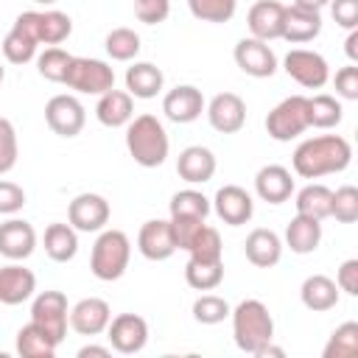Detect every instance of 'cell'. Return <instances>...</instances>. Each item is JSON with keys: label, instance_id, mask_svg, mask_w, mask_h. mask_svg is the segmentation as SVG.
Segmentation results:
<instances>
[{"label": "cell", "instance_id": "obj_1", "mask_svg": "<svg viewBox=\"0 0 358 358\" xmlns=\"http://www.w3.org/2000/svg\"><path fill=\"white\" fill-rule=\"evenodd\" d=\"M352 162V145L341 134H319L308 137L296 145L291 165L302 179H319L327 173H341Z\"/></svg>", "mask_w": 358, "mask_h": 358}, {"label": "cell", "instance_id": "obj_2", "mask_svg": "<svg viewBox=\"0 0 358 358\" xmlns=\"http://www.w3.org/2000/svg\"><path fill=\"white\" fill-rule=\"evenodd\" d=\"M126 148L131 159L143 168H159L168 159V131L159 117L154 115H137L126 123Z\"/></svg>", "mask_w": 358, "mask_h": 358}, {"label": "cell", "instance_id": "obj_3", "mask_svg": "<svg viewBox=\"0 0 358 358\" xmlns=\"http://www.w3.org/2000/svg\"><path fill=\"white\" fill-rule=\"evenodd\" d=\"M232 338L238 350L255 355L260 347L274 341V319L260 299H243L232 310Z\"/></svg>", "mask_w": 358, "mask_h": 358}, {"label": "cell", "instance_id": "obj_4", "mask_svg": "<svg viewBox=\"0 0 358 358\" xmlns=\"http://www.w3.org/2000/svg\"><path fill=\"white\" fill-rule=\"evenodd\" d=\"M129 260H131V241L126 232L120 229H103L95 243H92V255H90V271L103 280V282H112V280H120L129 268Z\"/></svg>", "mask_w": 358, "mask_h": 358}, {"label": "cell", "instance_id": "obj_5", "mask_svg": "<svg viewBox=\"0 0 358 358\" xmlns=\"http://www.w3.org/2000/svg\"><path fill=\"white\" fill-rule=\"evenodd\" d=\"M67 90H76L81 95H103L106 90L115 87V70L103 59H90V56H73L62 81Z\"/></svg>", "mask_w": 358, "mask_h": 358}, {"label": "cell", "instance_id": "obj_6", "mask_svg": "<svg viewBox=\"0 0 358 358\" xmlns=\"http://www.w3.org/2000/svg\"><path fill=\"white\" fill-rule=\"evenodd\" d=\"M305 129H310V123H308V98H305V95L282 98V101L266 115V131H268V137L277 140V143H291V140L299 137Z\"/></svg>", "mask_w": 358, "mask_h": 358}, {"label": "cell", "instance_id": "obj_7", "mask_svg": "<svg viewBox=\"0 0 358 358\" xmlns=\"http://www.w3.org/2000/svg\"><path fill=\"white\" fill-rule=\"evenodd\" d=\"M17 28L28 31L39 45H62L73 34V20L70 14L59 8H45V11H22L14 20Z\"/></svg>", "mask_w": 358, "mask_h": 358}, {"label": "cell", "instance_id": "obj_8", "mask_svg": "<svg viewBox=\"0 0 358 358\" xmlns=\"http://www.w3.org/2000/svg\"><path fill=\"white\" fill-rule=\"evenodd\" d=\"M285 73L305 90H322L330 81V64L322 53L308 50V48H294L282 59Z\"/></svg>", "mask_w": 358, "mask_h": 358}, {"label": "cell", "instance_id": "obj_9", "mask_svg": "<svg viewBox=\"0 0 358 358\" xmlns=\"http://www.w3.org/2000/svg\"><path fill=\"white\" fill-rule=\"evenodd\" d=\"M67 319H70V308H67V296L62 291H42L34 296L31 322L39 324L42 330H48L59 344L67 336Z\"/></svg>", "mask_w": 358, "mask_h": 358}, {"label": "cell", "instance_id": "obj_10", "mask_svg": "<svg viewBox=\"0 0 358 358\" xmlns=\"http://www.w3.org/2000/svg\"><path fill=\"white\" fill-rule=\"evenodd\" d=\"M45 123L53 134L59 137H76L81 134L84 123H87V112H84V103L76 98V95H53L48 103H45Z\"/></svg>", "mask_w": 358, "mask_h": 358}, {"label": "cell", "instance_id": "obj_11", "mask_svg": "<svg viewBox=\"0 0 358 358\" xmlns=\"http://www.w3.org/2000/svg\"><path fill=\"white\" fill-rule=\"evenodd\" d=\"M109 347L120 355H134L148 344V322L137 313H117L106 324Z\"/></svg>", "mask_w": 358, "mask_h": 358}, {"label": "cell", "instance_id": "obj_12", "mask_svg": "<svg viewBox=\"0 0 358 358\" xmlns=\"http://www.w3.org/2000/svg\"><path fill=\"white\" fill-rule=\"evenodd\" d=\"M232 56H235V64H238L246 76H252V78H271V76L277 73V56H274V50L268 48V42H263V39L243 36V39L235 45Z\"/></svg>", "mask_w": 358, "mask_h": 358}, {"label": "cell", "instance_id": "obj_13", "mask_svg": "<svg viewBox=\"0 0 358 358\" xmlns=\"http://www.w3.org/2000/svg\"><path fill=\"white\" fill-rule=\"evenodd\" d=\"M67 221L76 232H101L109 221V201L101 193H78L67 207Z\"/></svg>", "mask_w": 358, "mask_h": 358}, {"label": "cell", "instance_id": "obj_14", "mask_svg": "<svg viewBox=\"0 0 358 358\" xmlns=\"http://www.w3.org/2000/svg\"><path fill=\"white\" fill-rule=\"evenodd\" d=\"M204 112H207L210 126L215 131H221V134H235L246 123V103L235 92H218V95H213V101L204 106Z\"/></svg>", "mask_w": 358, "mask_h": 358}, {"label": "cell", "instance_id": "obj_15", "mask_svg": "<svg viewBox=\"0 0 358 358\" xmlns=\"http://www.w3.org/2000/svg\"><path fill=\"white\" fill-rule=\"evenodd\" d=\"M204 106H207V101H204L201 90L193 87V84H179L171 92H165V98H162V112L173 123H193V120H199Z\"/></svg>", "mask_w": 358, "mask_h": 358}, {"label": "cell", "instance_id": "obj_16", "mask_svg": "<svg viewBox=\"0 0 358 358\" xmlns=\"http://www.w3.org/2000/svg\"><path fill=\"white\" fill-rule=\"evenodd\" d=\"M213 210H215V215L224 224L241 227V224H249L252 221L255 201H252V196L241 185H224V187H218V193L213 199Z\"/></svg>", "mask_w": 358, "mask_h": 358}, {"label": "cell", "instance_id": "obj_17", "mask_svg": "<svg viewBox=\"0 0 358 358\" xmlns=\"http://www.w3.org/2000/svg\"><path fill=\"white\" fill-rule=\"evenodd\" d=\"M137 249L145 260H168L173 252H176V241H173V229H171V221H162V218H151L140 227L137 232Z\"/></svg>", "mask_w": 358, "mask_h": 358}, {"label": "cell", "instance_id": "obj_18", "mask_svg": "<svg viewBox=\"0 0 358 358\" xmlns=\"http://www.w3.org/2000/svg\"><path fill=\"white\" fill-rule=\"evenodd\" d=\"M112 319V308L106 299L101 296H87V299H78L73 308H70V319L67 324L78 333V336H98L106 330Z\"/></svg>", "mask_w": 358, "mask_h": 358}, {"label": "cell", "instance_id": "obj_19", "mask_svg": "<svg viewBox=\"0 0 358 358\" xmlns=\"http://www.w3.org/2000/svg\"><path fill=\"white\" fill-rule=\"evenodd\" d=\"M36 249V232L25 218H8L0 224V255L8 260H25Z\"/></svg>", "mask_w": 358, "mask_h": 358}, {"label": "cell", "instance_id": "obj_20", "mask_svg": "<svg viewBox=\"0 0 358 358\" xmlns=\"http://www.w3.org/2000/svg\"><path fill=\"white\" fill-rule=\"evenodd\" d=\"M282 17H285V6L280 0H257L246 14V25L255 39L271 42L282 36Z\"/></svg>", "mask_w": 358, "mask_h": 358}, {"label": "cell", "instance_id": "obj_21", "mask_svg": "<svg viewBox=\"0 0 358 358\" xmlns=\"http://www.w3.org/2000/svg\"><path fill=\"white\" fill-rule=\"evenodd\" d=\"M218 162H215V154L207 148V145H187L179 151V159H176V173L187 182V185H204L213 179Z\"/></svg>", "mask_w": 358, "mask_h": 358}, {"label": "cell", "instance_id": "obj_22", "mask_svg": "<svg viewBox=\"0 0 358 358\" xmlns=\"http://www.w3.org/2000/svg\"><path fill=\"white\" fill-rule=\"evenodd\" d=\"M243 255L252 266L257 268H271L280 263L282 257V241L274 229H266V227H257L246 235L243 241Z\"/></svg>", "mask_w": 358, "mask_h": 358}, {"label": "cell", "instance_id": "obj_23", "mask_svg": "<svg viewBox=\"0 0 358 358\" xmlns=\"http://www.w3.org/2000/svg\"><path fill=\"white\" fill-rule=\"evenodd\" d=\"M36 291V277L31 268L20 266V260H11L0 268V302L3 305H20L31 299Z\"/></svg>", "mask_w": 358, "mask_h": 358}, {"label": "cell", "instance_id": "obj_24", "mask_svg": "<svg viewBox=\"0 0 358 358\" xmlns=\"http://www.w3.org/2000/svg\"><path fill=\"white\" fill-rule=\"evenodd\" d=\"M322 34V14L313 8H302V6H285V17H282V36L285 42L302 45L310 42Z\"/></svg>", "mask_w": 358, "mask_h": 358}, {"label": "cell", "instance_id": "obj_25", "mask_svg": "<svg viewBox=\"0 0 358 358\" xmlns=\"http://www.w3.org/2000/svg\"><path fill=\"white\" fill-rule=\"evenodd\" d=\"M255 193L268 204H282L294 193V179L285 165H263L255 173Z\"/></svg>", "mask_w": 358, "mask_h": 358}, {"label": "cell", "instance_id": "obj_26", "mask_svg": "<svg viewBox=\"0 0 358 358\" xmlns=\"http://www.w3.org/2000/svg\"><path fill=\"white\" fill-rule=\"evenodd\" d=\"M95 117L106 129H120V126H126L134 117V98L126 90H115L112 87L103 95H98Z\"/></svg>", "mask_w": 358, "mask_h": 358}, {"label": "cell", "instance_id": "obj_27", "mask_svg": "<svg viewBox=\"0 0 358 358\" xmlns=\"http://www.w3.org/2000/svg\"><path fill=\"white\" fill-rule=\"evenodd\" d=\"M322 243V221L310 215H294L285 227V246L294 255H310Z\"/></svg>", "mask_w": 358, "mask_h": 358}, {"label": "cell", "instance_id": "obj_28", "mask_svg": "<svg viewBox=\"0 0 358 358\" xmlns=\"http://www.w3.org/2000/svg\"><path fill=\"white\" fill-rule=\"evenodd\" d=\"M299 299L308 310L324 313L338 305V285L327 274H310V277H305V282L299 288Z\"/></svg>", "mask_w": 358, "mask_h": 358}, {"label": "cell", "instance_id": "obj_29", "mask_svg": "<svg viewBox=\"0 0 358 358\" xmlns=\"http://www.w3.org/2000/svg\"><path fill=\"white\" fill-rule=\"evenodd\" d=\"M162 84H165V76L151 62H134L126 70V92L131 98H143V101L157 98L162 92Z\"/></svg>", "mask_w": 358, "mask_h": 358}, {"label": "cell", "instance_id": "obj_30", "mask_svg": "<svg viewBox=\"0 0 358 358\" xmlns=\"http://www.w3.org/2000/svg\"><path fill=\"white\" fill-rule=\"evenodd\" d=\"M78 252V232L70 227V224H48L45 229V255L53 260V263H67L73 260Z\"/></svg>", "mask_w": 358, "mask_h": 358}, {"label": "cell", "instance_id": "obj_31", "mask_svg": "<svg viewBox=\"0 0 358 358\" xmlns=\"http://www.w3.org/2000/svg\"><path fill=\"white\" fill-rule=\"evenodd\" d=\"M56 347H59V341L34 322L20 327V333H17V352L22 358H53Z\"/></svg>", "mask_w": 358, "mask_h": 358}, {"label": "cell", "instance_id": "obj_32", "mask_svg": "<svg viewBox=\"0 0 358 358\" xmlns=\"http://www.w3.org/2000/svg\"><path fill=\"white\" fill-rule=\"evenodd\" d=\"M330 201H333V190L330 187H324V185H305L299 193H296V213L299 215H310V218H319V221H324V218H330Z\"/></svg>", "mask_w": 358, "mask_h": 358}, {"label": "cell", "instance_id": "obj_33", "mask_svg": "<svg viewBox=\"0 0 358 358\" xmlns=\"http://www.w3.org/2000/svg\"><path fill=\"white\" fill-rule=\"evenodd\" d=\"M168 210H171V218H201V221H207L213 204H210V199L201 190L185 187V190L171 196Z\"/></svg>", "mask_w": 358, "mask_h": 358}, {"label": "cell", "instance_id": "obj_34", "mask_svg": "<svg viewBox=\"0 0 358 358\" xmlns=\"http://www.w3.org/2000/svg\"><path fill=\"white\" fill-rule=\"evenodd\" d=\"M341 117H344V109L338 98L324 95V92L308 98V123L313 129H333L341 123Z\"/></svg>", "mask_w": 358, "mask_h": 358}, {"label": "cell", "instance_id": "obj_35", "mask_svg": "<svg viewBox=\"0 0 358 358\" xmlns=\"http://www.w3.org/2000/svg\"><path fill=\"white\" fill-rule=\"evenodd\" d=\"M185 280L190 288L196 291H213L221 285L224 280V260H213V263H201V260H187L185 266Z\"/></svg>", "mask_w": 358, "mask_h": 358}, {"label": "cell", "instance_id": "obj_36", "mask_svg": "<svg viewBox=\"0 0 358 358\" xmlns=\"http://www.w3.org/2000/svg\"><path fill=\"white\" fill-rule=\"evenodd\" d=\"M324 358H355L358 355V322H344L330 333L322 350Z\"/></svg>", "mask_w": 358, "mask_h": 358}, {"label": "cell", "instance_id": "obj_37", "mask_svg": "<svg viewBox=\"0 0 358 358\" xmlns=\"http://www.w3.org/2000/svg\"><path fill=\"white\" fill-rule=\"evenodd\" d=\"M36 48H39V42H36L28 31H22V28H17V25H11V31H8L6 39H3V56H6L11 64H28V62L36 56Z\"/></svg>", "mask_w": 358, "mask_h": 358}, {"label": "cell", "instance_id": "obj_38", "mask_svg": "<svg viewBox=\"0 0 358 358\" xmlns=\"http://www.w3.org/2000/svg\"><path fill=\"white\" fill-rule=\"evenodd\" d=\"M185 252L190 255V260H201V263L221 260L224 246H221V235H218V229L201 224V229L193 235V241H190V246H187Z\"/></svg>", "mask_w": 358, "mask_h": 358}, {"label": "cell", "instance_id": "obj_39", "mask_svg": "<svg viewBox=\"0 0 358 358\" xmlns=\"http://www.w3.org/2000/svg\"><path fill=\"white\" fill-rule=\"evenodd\" d=\"M106 53H109V59H115V62H131L137 53H140V36L131 31V28H112L109 34H106Z\"/></svg>", "mask_w": 358, "mask_h": 358}, {"label": "cell", "instance_id": "obj_40", "mask_svg": "<svg viewBox=\"0 0 358 358\" xmlns=\"http://www.w3.org/2000/svg\"><path fill=\"white\" fill-rule=\"evenodd\" d=\"M187 8L201 22H229L235 17L238 0H187Z\"/></svg>", "mask_w": 358, "mask_h": 358}, {"label": "cell", "instance_id": "obj_41", "mask_svg": "<svg viewBox=\"0 0 358 358\" xmlns=\"http://www.w3.org/2000/svg\"><path fill=\"white\" fill-rule=\"evenodd\" d=\"M70 59H73V56H70L67 50H62L59 45H50V48H45V50L36 56V70H39V76H42V78L62 84V81H64V73H67Z\"/></svg>", "mask_w": 358, "mask_h": 358}, {"label": "cell", "instance_id": "obj_42", "mask_svg": "<svg viewBox=\"0 0 358 358\" xmlns=\"http://www.w3.org/2000/svg\"><path fill=\"white\" fill-rule=\"evenodd\" d=\"M229 302L224 296H215V294H201L196 302H193V319L199 324H218L229 316Z\"/></svg>", "mask_w": 358, "mask_h": 358}, {"label": "cell", "instance_id": "obj_43", "mask_svg": "<svg viewBox=\"0 0 358 358\" xmlns=\"http://www.w3.org/2000/svg\"><path fill=\"white\" fill-rule=\"evenodd\" d=\"M330 215L336 221H341V224H355L358 221V187L341 185L338 190H333Z\"/></svg>", "mask_w": 358, "mask_h": 358}, {"label": "cell", "instance_id": "obj_44", "mask_svg": "<svg viewBox=\"0 0 358 358\" xmlns=\"http://www.w3.org/2000/svg\"><path fill=\"white\" fill-rule=\"evenodd\" d=\"M20 145H17V131L8 117H0V176L8 173L17 165Z\"/></svg>", "mask_w": 358, "mask_h": 358}, {"label": "cell", "instance_id": "obj_45", "mask_svg": "<svg viewBox=\"0 0 358 358\" xmlns=\"http://www.w3.org/2000/svg\"><path fill=\"white\" fill-rule=\"evenodd\" d=\"M171 14V0H134V17L145 25H159Z\"/></svg>", "mask_w": 358, "mask_h": 358}, {"label": "cell", "instance_id": "obj_46", "mask_svg": "<svg viewBox=\"0 0 358 358\" xmlns=\"http://www.w3.org/2000/svg\"><path fill=\"white\" fill-rule=\"evenodd\" d=\"M25 207V190L8 179H0V215H14Z\"/></svg>", "mask_w": 358, "mask_h": 358}, {"label": "cell", "instance_id": "obj_47", "mask_svg": "<svg viewBox=\"0 0 358 358\" xmlns=\"http://www.w3.org/2000/svg\"><path fill=\"white\" fill-rule=\"evenodd\" d=\"M336 92L347 101H358V67L355 64H347V67H338L336 70Z\"/></svg>", "mask_w": 358, "mask_h": 358}, {"label": "cell", "instance_id": "obj_48", "mask_svg": "<svg viewBox=\"0 0 358 358\" xmlns=\"http://www.w3.org/2000/svg\"><path fill=\"white\" fill-rule=\"evenodd\" d=\"M330 14L336 20V25L352 31L358 28V0H330Z\"/></svg>", "mask_w": 358, "mask_h": 358}, {"label": "cell", "instance_id": "obj_49", "mask_svg": "<svg viewBox=\"0 0 358 358\" xmlns=\"http://www.w3.org/2000/svg\"><path fill=\"white\" fill-rule=\"evenodd\" d=\"M201 218H171V229H173V241H176V249H187L193 235L201 229Z\"/></svg>", "mask_w": 358, "mask_h": 358}, {"label": "cell", "instance_id": "obj_50", "mask_svg": "<svg viewBox=\"0 0 358 358\" xmlns=\"http://www.w3.org/2000/svg\"><path fill=\"white\" fill-rule=\"evenodd\" d=\"M336 285H338V291H344V294H350V296H358V260H355V257H350V260H344V263L338 266V271H336Z\"/></svg>", "mask_w": 358, "mask_h": 358}, {"label": "cell", "instance_id": "obj_51", "mask_svg": "<svg viewBox=\"0 0 358 358\" xmlns=\"http://www.w3.org/2000/svg\"><path fill=\"white\" fill-rule=\"evenodd\" d=\"M344 53L350 56L352 64L358 62V28H352V31L347 34V39H344Z\"/></svg>", "mask_w": 358, "mask_h": 358}, {"label": "cell", "instance_id": "obj_52", "mask_svg": "<svg viewBox=\"0 0 358 358\" xmlns=\"http://www.w3.org/2000/svg\"><path fill=\"white\" fill-rule=\"evenodd\" d=\"M112 352V347H98V344H87L78 350V358H90V355H98V358H106Z\"/></svg>", "mask_w": 358, "mask_h": 358}, {"label": "cell", "instance_id": "obj_53", "mask_svg": "<svg viewBox=\"0 0 358 358\" xmlns=\"http://www.w3.org/2000/svg\"><path fill=\"white\" fill-rule=\"evenodd\" d=\"M330 0H294V6H302V8H313V11H322Z\"/></svg>", "mask_w": 358, "mask_h": 358}, {"label": "cell", "instance_id": "obj_54", "mask_svg": "<svg viewBox=\"0 0 358 358\" xmlns=\"http://www.w3.org/2000/svg\"><path fill=\"white\" fill-rule=\"evenodd\" d=\"M34 3H39V6H56L59 0H34Z\"/></svg>", "mask_w": 358, "mask_h": 358}, {"label": "cell", "instance_id": "obj_55", "mask_svg": "<svg viewBox=\"0 0 358 358\" xmlns=\"http://www.w3.org/2000/svg\"><path fill=\"white\" fill-rule=\"evenodd\" d=\"M3 78H6V70H3V64H0V84H3Z\"/></svg>", "mask_w": 358, "mask_h": 358}]
</instances>
